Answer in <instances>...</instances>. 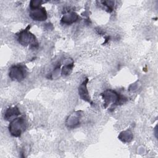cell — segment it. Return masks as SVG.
<instances>
[{
  "label": "cell",
  "instance_id": "cell-3",
  "mask_svg": "<svg viewBox=\"0 0 158 158\" xmlns=\"http://www.w3.org/2000/svg\"><path fill=\"white\" fill-rule=\"evenodd\" d=\"M19 42L23 45H27L28 44H31L33 46H35L37 44L36 43L35 36L28 31L27 29L22 31L19 34Z\"/></svg>",
  "mask_w": 158,
  "mask_h": 158
},
{
  "label": "cell",
  "instance_id": "cell-1",
  "mask_svg": "<svg viewBox=\"0 0 158 158\" xmlns=\"http://www.w3.org/2000/svg\"><path fill=\"white\" fill-rule=\"evenodd\" d=\"M26 122L23 117H19L14 119L9 127L10 134L14 136H19L25 130Z\"/></svg>",
  "mask_w": 158,
  "mask_h": 158
},
{
  "label": "cell",
  "instance_id": "cell-2",
  "mask_svg": "<svg viewBox=\"0 0 158 158\" xmlns=\"http://www.w3.org/2000/svg\"><path fill=\"white\" fill-rule=\"evenodd\" d=\"M27 75V70L22 65H15L12 66L9 70V77L11 79L20 81Z\"/></svg>",
  "mask_w": 158,
  "mask_h": 158
},
{
  "label": "cell",
  "instance_id": "cell-5",
  "mask_svg": "<svg viewBox=\"0 0 158 158\" xmlns=\"http://www.w3.org/2000/svg\"><path fill=\"white\" fill-rule=\"evenodd\" d=\"M88 80H86V81H84L79 88V93L81 96V98L83 99H85V101H87L88 102H89V97L88 96V90L86 89V82Z\"/></svg>",
  "mask_w": 158,
  "mask_h": 158
},
{
  "label": "cell",
  "instance_id": "cell-4",
  "mask_svg": "<svg viewBox=\"0 0 158 158\" xmlns=\"http://www.w3.org/2000/svg\"><path fill=\"white\" fill-rule=\"evenodd\" d=\"M30 15L35 20H45L47 18L45 9L40 8L36 6H35V8L31 10Z\"/></svg>",
  "mask_w": 158,
  "mask_h": 158
},
{
  "label": "cell",
  "instance_id": "cell-6",
  "mask_svg": "<svg viewBox=\"0 0 158 158\" xmlns=\"http://www.w3.org/2000/svg\"><path fill=\"white\" fill-rule=\"evenodd\" d=\"M20 113L19 110V109L15 107H10V108H9L6 113H5V115H4V118L6 119V120H10L11 119L12 117H15L18 115H19Z\"/></svg>",
  "mask_w": 158,
  "mask_h": 158
}]
</instances>
